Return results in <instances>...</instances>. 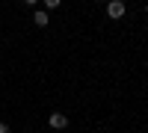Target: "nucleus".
I'll list each match as a JSON object with an SVG mask.
<instances>
[{"mask_svg":"<svg viewBox=\"0 0 148 133\" xmlns=\"http://www.w3.org/2000/svg\"><path fill=\"white\" fill-rule=\"evenodd\" d=\"M125 12H127L125 0H107V18H110V21H121V18H125Z\"/></svg>","mask_w":148,"mask_h":133,"instance_id":"nucleus-1","label":"nucleus"},{"mask_svg":"<svg viewBox=\"0 0 148 133\" xmlns=\"http://www.w3.org/2000/svg\"><path fill=\"white\" fill-rule=\"evenodd\" d=\"M47 124H51L53 130H65V127H68V115H62V113H51V115H47Z\"/></svg>","mask_w":148,"mask_h":133,"instance_id":"nucleus-2","label":"nucleus"},{"mask_svg":"<svg viewBox=\"0 0 148 133\" xmlns=\"http://www.w3.org/2000/svg\"><path fill=\"white\" fill-rule=\"evenodd\" d=\"M33 24H36V27H47V24H51L47 9H36V12H33Z\"/></svg>","mask_w":148,"mask_h":133,"instance_id":"nucleus-3","label":"nucleus"},{"mask_svg":"<svg viewBox=\"0 0 148 133\" xmlns=\"http://www.w3.org/2000/svg\"><path fill=\"white\" fill-rule=\"evenodd\" d=\"M42 3H45V9H56L59 3H62V0H42Z\"/></svg>","mask_w":148,"mask_h":133,"instance_id":"nucleus-4","label":"nucleus"},{"mask_svg":"<svg viewBox=\"0 0 148 133\" xmlns=\"http://www.w3.org/2000/svg\"><path fill=\"white\" fill-rule=\"evenodd\" d=\"M0 133H9V124L6 121H0Z\"/></svg>","mask_w":148,"mask_h":133,"instance_id":"nucleus-5","label":"nucleus"},{"mask_svg":"<svg viewBox=\"0 0 148 133\" xmlns=\"http://www.w3.org/2000/svg\"><path fill=\"white\" fill-rule=\"evenodd\" d=\"M36 3H39V0H24V6H36Z\"/></svg>","mask_w":148,"mask_h":133,"instance_id":"nucleus-6","label":"nucleus"},{"mask_svg":"<svg viewBox=\"0 0 148 133\" xmlns=\"http://www.w3.org/2000/svg\"><path fill=\"white\" fill-rule=\"evenodd\" d=\"M95 3H107V0H95Z\"/></svg>","mask_w":148,"mask_h":133,"instance_id":"nucleus-7","label":"nucleus"},{"mask_svg":"<svg viewBox=\"0 0 148 133\" xmlns=\"http://www.w3.org/2000/svg\"><path fill=\"white\" fill-rule=\"evenodd\" d=\"M145 12H148V6H145Z\"/></svg>","mask_w":148,"mask_h":133,"instance_id":"nucleus-8","label":"nucleus"}]
</instances>
